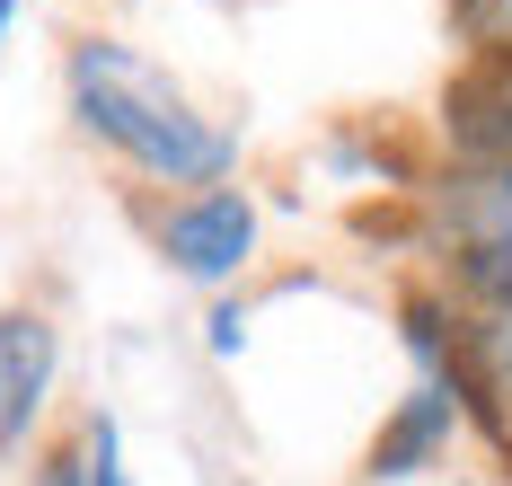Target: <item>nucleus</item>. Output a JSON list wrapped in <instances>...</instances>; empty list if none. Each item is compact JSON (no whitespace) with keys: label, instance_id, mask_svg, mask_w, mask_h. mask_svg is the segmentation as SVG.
I'll use <instances>...</instances> for the list:
<instances>
[{"label":"nucleus","instance_id":"3","mask_svg":"<svg viewBox=\"0 0 512 486\" xmlns=\"http://www.w3.org/2000/svg\"><path fill=\"white\" fill-rule=\"evenodd\" d=\"M159 257L186 274V283H230L256 257V204L239 186H204L186 204L159 213Z\"/></svg>","mask_w":512,"mask_h":486},{"label":"nucleus","instance_id":"9","mask_svg":"<svg viewBox=\"0 0 512 486\" xmlns=\"http://www.w3.org/2000/svg\"><path fill=\"white\" fill-rule=\"evenodd\" d=\"M71 451H80V486H133V469H124V433H115V416H89Z\"/></svg>","mask_w":512,"mask_h":486},{"label":"nucleus","instance_id":"6","mask_svg":"<svg viewBox=\"0 0 512 486\" xmlns=\"http://www.w3.org/2000/svg\"><path fill=\"white\" fill-rule=\"evenodd\" d=\"M451 363H460V389L512 425V301H468V319L451 327Z\"/></svg>","mask_w":512,"mask_h":486},{"label":"nucleus","instance_id":"8","mask_svg":"<svg viewBox=\"0 0 512 486\" xmlns=\"http://www.w3.org/2000/svg\"><path fill=\"white\" fill-rule=\"evenodd\" d=\"M451 18L477 62H512V0H451Z\"/></svg>","mask_w":512,"mask_h":486},{"label":"nucleus","instance_id":"4","mask_svg":"<svg viewBox=\"0 0 512 486\" xmlns=\"http://www.w3.org/2000/svg\"><path fill=\"white\" fill-rule=\"evenodd\" d=\"M53 327L36 310H0V460L9 451H27V433L45 416L53 398Z\"/></svg>","mask_w":512,"mask_h":486},{"label":"nucleus","instance_id":"11","mask_svg":"<svg viewBox=\"0 0 512 486\" xmlns=\"http://www.w3.org/2000/svg\"><path fill=\"white\" fill-rule=\"evenodd\" d=\"M9 27H18V0H0V36H9Z\"/></svg>","mask_w":512,"mask_h":486},{"label":"nucleus","instance_id":"5","mask_svg":"<svg viewBox=\"0 0 512 486\" xmlns=\"http://www.w3.org/2000/svg\"><path fill=\"white\" fill-rule=\"evenodd\" d=\"M451 160H512V62H477L442 98Z\"/></svg>","mask_w":512,"mask_h":486},{"label":"nucleus","instance_id":"10","mask_svg":"<svg viewBox=\"0 0 512 486\" xmlns=\"http://www.w3.org/2000/svg\"><path fill=\"white\" fill-rule=\"evenodd\" d=\"M36 486H80V451H62V460H45V469H36Z\"/></svg>","mask_w":512,"mask_h":486},{"label":"nucleus","instance_id":"2","mask_svg":"<svg viewBox=\"0 0 512 486\" xmlns=\"http://www.w3.org/2000/svg\"><path fill=\"white\" fill-rule=\"evenodd\" d=\"M433 230L468 301H512V160H460L433 186Z\"/></svg>","mask_w":512,"mask_h":486},{"label":"nucleus","instance_id":"1","mask_svg":"<svg viewBox=\"0 0 512 486\" xmlns=\"http://www.w3.org/2000/svg\"><path fill=\"white\" fill-rule=\"evenodd\" d=\"M71 115H80L89 142H106L124 168H142L151 186H195L204 195L239 160V142L212 115L186 107V89L159 62H142L133 45H115V36H89L71 54Z\"/></svg>","mask_w":512,"mask_h":486},{"label":"nucleus","instance_id":"7","mask_svg":"<svg viewBox=\"0 0 512 486\" xmlns=\"http://www.w3.org/2000/svg\"><path fill=\"white\" fill-rule=\"evenodd\" d=\"M451 425H460V389H451V380H424L407 407H398V425L371 442V478H415V469L451 442Z\"/></svg>","mask_w":512,"mask_h":486}]
</instances>
